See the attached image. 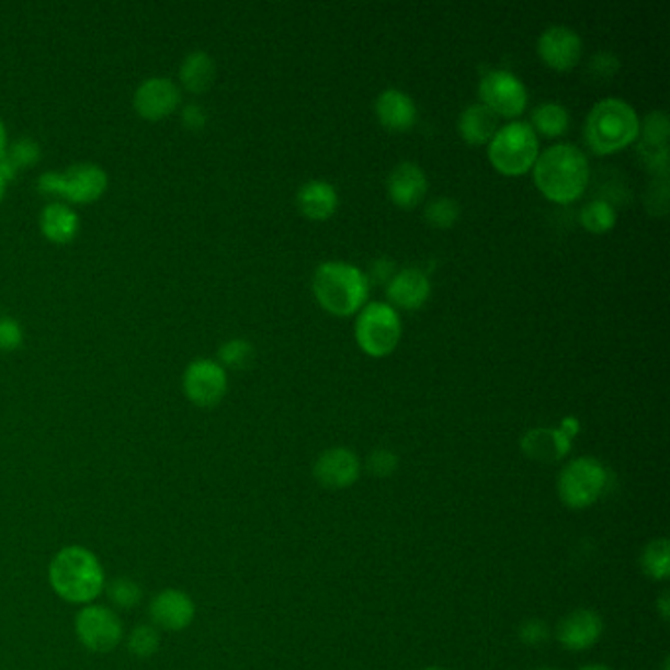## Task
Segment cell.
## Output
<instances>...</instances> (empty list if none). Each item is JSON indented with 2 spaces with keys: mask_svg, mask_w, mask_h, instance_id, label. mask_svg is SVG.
Wrapping results in <instances>:
<instances>
[{
  "mask_svg": "<svg viewBox=\"0 0 670 670\" xmlns=\"http://www.w3.org/2000/svg\"><path fill=\"white\" fill-rule=\"evenodd\" d=\"M354 337L362 352L372 359H384L401 340V319L389 303H368L356 319Z\"/></svg>",
  "mask_w": 670,
  "mask_h": 670,
  "instance_id": "7",
  "label": "cell"
},
{
  "mask_svg": "<svg viewBox=\"0 0 670 670\" xmlns=\"http://www.w3.org/2000/svg\"><path fill=\"white\" fill-rule=\"evenodd\" d=\"M104 590L113 605L123 610H133L143 602V586L126 576L114 578L113 582L104 586Z\"/></svg>",
  "mask_w": 670,
  "mask_h": 670,
  "instance_id": "29",
  "label": "cell"
},
{
  "mask_svg": "<svg viewBox=\"0 0 670 670\" xmlns=\"http://www.w3.org/2000/svg\"><path fill=\"white\" fill-rule=\"evenodd\" d=\"M52 590L67 604L89 605L103 594L106 576L93 550L69 545L57 550L48 568Z\"/></svg>",
  "mask_w": 670,
  "mask_h": 670,
  "instance_id": "2",
  "label": "cell"
},
{
  "mask_svg": "<svg viewBox=\"0 0 670 670\" xmlns=\"http://www.w3.org/2000/svg\"><path fill=\"white\" fill-rule=\"evenodd\" d=\"M38 190L44 195H57L71 203H93L106 190V173L93 163H79L61 173H44Z\"/></svg>",
  "mask_w": 670,
  "mask_h": 670,
  "instance_id": "8",
  "label": "cell"
},
{
  "mask_svg": "<svg viewBox=\"0 0 670 670\" xmlns=\"http://www.w3.org/2000/svg\"><path fill=\"white\" fill-rule=\"evenodd\" d=\"M458 217H461V205L454 198H434L425 208L427 223L433 228H441V230L454 227Z\"/></svg>",
  "mask_w": 670,
  "mask_h": 670,
  "instance_id": "30",
  "label": "cell"
},
{
  "mask_svg": "<svg viewBox=\"0 0 670 670\" xmlns=\"http://www.w3.org/2000/svg\"><path fill=\"white\" fill-rule=\"evenodd\" d=\"M535 670H558V669H553V667H538V669Z\"/></svg>",
  "mask_w": 670,
  "mask_h": 670,
  "instance_id": "46",
  "label": "cell"
},
{
  "mask_svg": "<svg viewBox=\"0 0 670 670\" xmlns=\"http://www.w3.org/2000/svg\"><path fill=\"white\" fill-rule=\"evenodd\" d=\"M217 67L215 61L207 56L205 52H195L191 56L185 57L183 66H181L180 79L183 87L191 93H203L215 81Z\"/></svg>",
  "mask_w": 670,
  "mask_h": 670,
  "instance_id": "25",
  "label": "cell"
},
{
  "mask_svg": "<svg viewBox=\"0 0 670 670\" xmlns=\"http://www.w3.org/2000/svg\"><path fill=\"white\" fill-rule=\"evenodd\" d=\"M563 433H567L572 441H575L576 434L580 433V421L576 417H565L563 423L558 427Z\"/></svg>",
  "mask_w": 670,
  "mask_h": 670,
  "instance_id": "40",
  "label": "cell"
},
{
  "mask_svg": "<svg viewBox=\"0 0 670 670\" xmlns=\"http://www.w3.org/2000/svg\"><path fill=\"white\" fill-rule=\"evenodd\" d=\"M160 632L154 625H138L128 637V649L138 659H150L160 649Z\"/></svg>",
  "mask_w": 670,
  "mask_h": 670,
  "instance_id": "31",
  "label": "cell"
},
{
  "mask_svg": "<svg viewBox=\"0 0 670 670\" xmlns=\"http://www.w3.org/2000/svg\"><path fill=\"white\" fill-rule=\"evenodd\" d=\"M425 171L421 170L417 163L404 161L394 168L387 178V195L391 203L399 208H416L427 195Z\"/></svg>",
  "mask_w": 670,
  "mask_h": 670,
  "instance_id": "20",
  "label": "cell"
},
{
  "mask_svg": "<svg viewBox=\"0 0 670 670\" xmlns=\"http://www.w3.org/2000/svg\"><path fill=\"white\" fill-rule=\"evenodd\" d=\"M572 451V439L558 427H537L521 436V453L538 464H557Z\"/></svg>",
  "mask_w": 670,
  "mask_h": 670,
  "instance_id": "17",
  "label": "cell"
},
{
  "mask_svg": "<svg viewBox=\"0 0 670 670\" xmlns=\"http://www.w3.org/2000/svg\"><path fill=\"white\" fill-rule=\"evenodd\" d=\"M491 166L508 178H521L533 170L538 158V138L529 123H510L498 128L488 144Z\"/></svg>",
  "mask_w": 670,
  "mask_h": 670,
  "instance_id": "6",
  "label": "cell"
},
{
  "mask_svg": "<svg viewBox=\"0 0 670 670\" xmlns=\"http://www.w3.org/2000/svg\"><path fill=\"white\" fill-rule=\"evenodd\" d=\"M548 637H550V632H548L547 623L543 622V620L531 617V620H525L520 625V641L523 645L538 647V645L547 643Z\"/></svg>",
  "mask_w": 670,
  "mask_h": 670,
  "instance_id": "35",
  "label": "cell"
},
{
  "mask_svg": "<svg viewBox=\"0 0 670 670\" xmlns=\"http://www.w3.org/2000/svg\"><path fill=\"white\" fill-rule=\"evenodd\" d=\"M570 116L563 104L545 103L531 114V128L545 138H558L567 133Z\"/></svg>",
  "mask_w": 670,
  "mask_h": 670,
  "instance_id": "26",
  "label": "cell"
},
{
  "mask_svg": "<svg viewBox=\"0 0 670 670\" xmlns=\"http://www.w3.org/2000/svg\"><path fill=\"white\" fill-rule=\"evenodd\" d=\"M366 470L376 478H389L399 468V456L389 448H376L366 458Z\"/></svg>",
  "mask_w": 670,
  "mask_h": 670,
  "instance_id": "33",
  "label": "cell"
},
{
  "mask_svg": "<svg viewBox=\"0 0 670 670\" xmlns=\"http://www.w3.org/2000/svg\"><path fill=\"white\" fill-rule=\"evenodd\" d=\"M498 133V116L481 103L470 104L464 109L458 118V134L464 143L470 146L490 144L493 134Z\"/></svg>",
  "mask_w": 670,
  "mask_h": 670,
  "instance_id": "23",
  "label": "cell"
},
{
  "mask_svg": "<svg viewBox=\"0 0 670 670\" xmlns=\"http://www.w3.org/2000/svg\"><path fill=\"white\" fill-rule=\"evenodd\" d=\"M643 572L655 582H665L670 576V545L669 538L659 537L649 541L641 550Z\"/></svg>",
  "mask_w": 670,
  "mask_h": 670,
  "instance_id": "27",
  "label": "cell"
},
{
  "mask_svg": "<svg viewBox=\"0 0 670 670\" xmlns=\"http://www.w3.org/2000/svg\"><path fill=\"white\" fill-rule=\"evenodd\" d=\"M362 463L359 454L347 446H332L322 451L313 464V476L327 490H347L360 480Z\"/></svg>",
  "mask_w": 670,
  "mask_h": 670,
  "instance_id": "11",
  "label": "cell"
},
{
  "mask_svg": "<svg viewBox=\"0 0 670 670\" xmlns=\"http://www.w3.org/2000/svg\"><path fill=\"white\" fill-rule=\"evenodd\" d=\"M218 359L228 368L245 370L254 362V347L248 340H228L218 350Z\"/></svg>",
  "mask_w": 670,
  "mask_h": 670,
  "instance_id": "32",
  "label": "cell"
},
{
  "mask_svg": "<svg viewBox=\"0 0 670 670\" xmlns=\"http://www.w3.org/2000/svg\"><path fill=\"white\" fill-rule=\"evenodd\" d=\"M368 275L347 262H325L313 275V293L322 309L334 317L360 311L370 295Z\"/></svg>",
  "mask_w": 670,
  "mask_h": 670,
  "instance_id": "3",
  "label": "cell"
},
{
  "mask_svg": "<svg viewBox=\"0 0 670 670\" xmlns=\"http://www.w3.org/2000/svg\"><path fill=\"white\" fill-rule=\"evenodd\" d=\"M183 389L195 406H218L227 394V372L213 360H195L183 376Z\"/></svg>",
  "mask_w": 670,
  "mask_h": 670,
  "instance_id": "12",
  "label": "cell"
},
{
  "mask_svg": "<svg viewBox=\"0 0 670 670\" xmlns=\"http://www.w3.org/2000/svg\"><path fill=\"white\" fill-rule=\"evenodd\" d=\"M537 190L553 203L570 205L584 195L590 163L584 151L572 144H555L538 154L533 166Z\"/></svg>",
  "mask_w": 670,
  "mask_h": 670,
  "instance_id": "1",
  "label": "cell"
},
{
  "mask_svg": "<svg viewBox=\"0 0 670 670\" xmlns=\"http://www.w3.org/2000/svg\"><path fill=\"white\" fill-rule=\"evenodd\" d=\"M76 635L87 651L106 655L123 641L124 625L106 605H83L76 615Z\"/></svg>",
  "mask_w": 670,
  "mask_h": 670,
  "instance_id": "9",
  "label": "cell"
},
{
  "mask_svg": "<svg viewBox=\"0 0 670 670\" xmlns=\"http://www.w3.org/2000/svg\"><path fill=\"white\" fill-rule=\"evenodd\" d=\"M607 484L610 473L602 461L594 456H578L565 464L558 474V500L563 501L568 510H588L604 498Z\"/></svg>",
  "mask_w": 670,
  "mask_h": 670,
  "instance_id": "5",
  "label": "cell"
},
{
  "mask_svg": "<svg viewBox=\"0 0 670 670\" xmlns=\"http://www.w3.org/2000/svg\"><path fill=\"white\" fill-rule=\"evenodd\" d=\"M22 340H24V332L20 329L19 322H14L12 319H0V349H20Z\"/></svg>",
  "mask_w": 670,
  "mask_h": 670,
  "instance_id": "37",
  "label": "cell"
},
{
  "mask_svg": "<svg viewBox=\"0 0 670 670\" xmlns=\"http://www.w3.org/2000/svg\"><path fill=\"white\" fill-rule=\"evenodd\" d=\"M205 121H207V116H205L203 109H201L198 104H190V106H185V111H183V124H185L188 128H193V130L203 128Z\"/></svg>",
  "mask_w": 670,
  "mask_h": 670,
  "instance_id": "39",
  "label": "cell"
},
{
  "mask_svg": "<svg viewBox=\"0 0 670 670\" xmlns=\"http://www.w3.org/2000/svg\"><path fill=\"white\" fill-rule=\"evenodd\" d=\"M617 213L607 201H590L580 208V225L592 235H605L615 227Z\"/></svg>",
  "mask_w": 670,
  "mask_h": 670,
  "instance_id": "28",
  "label": "cell"
},
{
  "mask_svg": "<svg viewBox=\"0 0 670 670\" xmlns=\"http://www.w3.org/2000/svg\"><path fill=\"white\" fill-rule=\"evenodd\" d=\"M590 73L595 77V79H612V77L620 71V59L614 56V54H610V52H600V54H595L592 59H590Z\"/></svg>",
  "mask_w": 670,
  "mask_h": 670,
  "instance_id": "36",
  "label": "cell"
},
{
  "mask_svg": "<svg viewBox=\"0 0 670 670\" xmlns=\"http://www.w3.org/2000/svg\"><path fill=\"white\" fill-rule=\"evenodd\" d=\"M39 227L49 240L64 245L76 237L79 230V218L73 208L67 207L64 203H52L42 211Z\"/></svg>",
  "mask_w": 670,
  "mask_h": 670,
  "instance_id": "24",
  "label": "cell"
},
{
  "mask_svg": "<svg viewBox=\"0 0 670 670\" xmlns=\"http://www.w3.org/2000/svg\"><path fill=\"white\" fill-rule=\"evenodd\" d=\"M7 154V130H4V124L0 121V158Z\"/></svg>",
  "mask_w": 670,
  "mask_h": 670,
  "instance_id": "42",
  "label": "cell"
},
{
  "mask_svg": "<svg viewBox=\"0 0 670 670\" xmlns=\"http://www.w3.org/2000/svg\"><path fill=\"white\" fill-rule=\"evenodd\" d=\"M478 93L480 103L488 106L498 118H515L527 109V87L520 77L506 69H493L481 77Z\"/></svg>",
  "mask_w": 670,
  "mask_h": 670,
  "instance_id": "10",
  "label": "cell"
},
{
  "mask_svg": "<svg viewBox=\"0 0 670 670\" xmlns=\"http://www.w3.org/2000/svg\"><path fill=\"white\" fill-rule=\"evenodd\" d=\"M657 610H659V614H661L662 620L665 622H669L670 617V594L669 592H662L659 595V600H657Z\"/></svg>",
  "mask_w": 670,
  "mask_h": 670,
  "instance_id": "41",
  "label": "cell"
},
{
  "mask_svg": "<svg viewBox=\"0 0 670 670\" xmlns=\"http://www.w3.org/2000/svg\"><path fill=\"white\" fill-rule=\"evenodd\" d=\"M537 52L545 66L555 71H570L582 56V39L572 29L553 26L541 34Z\"/></svg>",
  "mask_w": 670,
  "mask_h": 670,
  "instance_id": "16",
  "label": "cell"
},
{
  "mask_svg": "<svg viewBox=\"0 0 670 670\" xmlns=\"http://www.w3.org/2000/svg\"><path fill=\"white\" fill-rule=\"evenodd\" d=\"M421 670H448V669H444V667H425V669H421Z\"/></svg>",
  "mask_w": 670,
  "mask_h": 670,
  "instance_id": "45",
  "label": "cell"
},
{
  "mask_svg": "<svg viewBox=\"0 0 670 670\" xmlns=\"http://www.w3.org/2000/svg\"><path fill=\"white\" fill-rule=\"evenodd\" d=\"M376 116L389 133H409L417 123V104L399 89H386L376 99Z\"/></svg>",
  "mask_w": 670,
  "mask_h": 670,
  "instance_id": "21",
  "label": "cell"
},
{
  "mask_svg": "<svg viewBox=\"0 0 670 670\" xmlns=\"http://www.w3.org/2000/svg\"><path fill=\"white\" fill-rule=\"evenodd\" d=\"M602 635H604L602 615L594 610H588V607H580V610H575V612L565 615L558 622L557 629H555L557 641L567 651L572 652L592 649L595 643L602 639Z\"/></svg>",
  "mask_w": 670,
  "mask_h": 670,
  "instance_id": "13",
  "label": "cell"
},
{
  "mask_svg": "<svg viewBox=\"0 0 670 670\" xmlns=\"http://www.w3.org/2000/svg\"><path fill=\"white\" fill-rule=\"evenodd\" d=\"M578 670H612L610 667H604V665H586L582 669Z\"/></svg>",
  "mask_w": 670,
  "mask_h": 670,
  "instance_id": "43",
  "label": "cell"
},
{
  "mask_svg": "<svg viewBox=\"0 0 670 670\" xmlns=\"http://www.w3.org/2000/svg\"><path fill=\"white\" fill-rule=\"evenodd\" d=\"M4 185H7V181L0 178V198H2V195H4Z\"/></svg>",
  "mask_w": 670,
  "mask_h": 670,
  "instance_id": "44",
  "label": "cell"
},
{
  "mask_svg": "<svg viewBox=\"0 0 670 670\" xmlns=\"http://www.w3.org/2000/svg\"><path fill=\"white\" fill-rule=\"evenodd\" d=\"M297 207L303 217L321 223L339 208V193L327 181H307L297 191Z\"/></svg>",
  "mask_w": 670,
  "mask_h": 670,
  "instance_id": "22",
  "label": "cell"
},
{
  "mask_svg": "<svg viewBox=\"0 0 670 670\" xmlns=\"http://www.w3.org/2000/svg\"><path fill=\"white\" fill-rule=\"evenodd\" d=\"M396 264L394 260H387V258H378L374 264L370 265L368 282L370 285H387L394 275H396Z\"/></svg>",
  "mask_w": 670,
  "mask_h": 670,
  "instance_id": "38",
  "label": "cell"
},
{
  "mask_svg": "<svg viewBox=\"0 0 670 670\" xmlns=\"http://www.w3.org/2000/svg\"><path fill=\"white\" fill-rule=\"evenodd\" d=\"M180 101V89L173 81L154 77V79H148V81H144L143 86L138 87L136 96H134V106H136L138 113L143 114L144 118L158 121V118H163V116L173 113Z\"/></svg>",
  "mask_w": 670,
  "mask_h": 670,
  "instance_id": "19",
  "label": "cell"
},
{
  "mask_svg": "<svg viewBox=\"0 0 670 670\" xmlns=\"http://www.w3.org/2000/svg\"><path fill=\"white\" fill-rule=\"evenodd\" d=\"M154 627L166 632H183L195 620V602L178 588H166L151 598L148 607Z\"/></svg>",
  "mask_w": 670,
  "mask_h": 670,
  "instance_id": "14",
  "label": "cell"
},
{
  "mask_svg": "<svg viewBox=\"0 0 670 670\" xmlns=\"http://www.w3.org/2000/svg\"><path fill=\"white\" fill-rule=\"evenodd\" d=\"M387 302L396 309L416 311L425 305L431 295V282L423 270L406 268L394 275V280L386 285Z\"/></svg>",
  "mask_w": 670,
  "mask_h": 670,
  "instance_id": "18",
  "label": "cell"
},
{
  "mask_svg": "<svg viewBox=\"0 0 670 670\" xmlns=\"http://www.w3.org/2000/svg\"><path fill=\"white\" fill-rule=\"evenodd\" d=\"M641 121L632 104L622 99H604L588 113L586 144L598 156H607L637 143Z\"/></svg>",
  "mask_w": 670,
  "mask_h": 670,
  "instance_id": "4",
  "label": "cell"
},
{
  "mask_svg": "<svg viewBox=\"0 0 670 670\" xmlns=\"http://www.w3.org/2000/svg\"><path fill=\"white\" fill-rule=\"evenodd\" d=\"M7 158L12 161L14 168H26L38 161L39 146L30 138H22L7 148Z\"/></svg>",
  "mask_w": 670,
  "mask_h": 670,
  "instance_id": "34",
  "label": "cell"
},
{
  "mask_svg": "<svg viewBox=\"0 0 670 670\" xmlns=\"http://www.w3.org/2000/svg\"><path fill=\"white\" fill-rule=\"evenodd\" d=\"M643 161L649 170L667 180L669 173V118L661 111L649 114L641 123L639 146Z\"/></svg>",
  "mask_w": 670,
  "mask_h": 670,
  "instance_id": "15",
  "label": "cell"
}]
</instances>
